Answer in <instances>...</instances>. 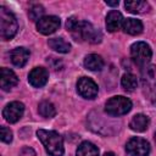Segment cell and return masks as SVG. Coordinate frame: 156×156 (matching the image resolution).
I'll list each match as a JSON object with an SVG mask.
<instances>
[{"instance_id":"cell-27","label":"cell","mask_w":156,"mask_h":156,"mask_svg":"<svg viewBox=\"0 0 156 156\" xmlns=\"http://www.w3.org/2000/svg\"><path fill=\"white\" fill-rule=\"evenodd\" d=\"M105 4L108 5V6H117L118 5V0H116V1H108V0H106Z\"/></svg>"},{"instance_id":"cell-15","label":"cell","mask_w":156,"mask_h":156,"mask_svg":"<svg viewBox=\"0 0 156 156\" xmlns=\"http://www.w3.org/2000/svg\"><path fill=\"white\" fill-rule=\"evenodd\" d=\"M122 28L130 35H138L143 32V23L136 18H127L123 21Z\"/></svg>"},{"instance_id":"cell-23","label":"cell","mask_w":156,"mask_h":156,"mask_svg":"<svg viewBox=\"0 0 156 156\" xmlns=\"http://www.w3.org/2000/svg\"><path fill=\"white\" fill-rule=\"evenodd\" d=\"M43 15H44V7L41 5H33L28 11L29 18L34 22H38L41 17H44Z\"/></svg>"},{"instance_id":"cell-19","label":"cell","mask_w":156,"mask_h":156,"mask_svg":"<svg viewBox=\"0 0 156 156\" xmlns=\"http://www.w3.org/2000/svg\"><path fill=\"white\" fill-rule=\"evenodd\" d=\"M48 45L52 50L61 52V54H66L71 50V44L68 41H66L63 38H51L48 40Z\"/></svg>"},{"instance_id":"cell-4","label":"cell","mask_w":156,"mask_h":156,"mask_svg":"<svg viewBox=\"0 0 156 156\" xmlns=\"http://www.w3.org/2000/svg\"><path fill=\"white\" fill-rule=\"evenodd\" d=\"M18 29V23L15 15L5 6L0 7V35L4 40H10L15 37Z\"/></svg>"},{"instance_id":"cell-7","label":"cell","mask_w":156,"mask_h":156,"mask_svg":"<svg viewBox=\"0 0 156 156\" xmlns=\"http://www.w3.org/2000/svg\"><path fill=\"white\" fill-rule=\"evenodd\" d=\"M126 152L128 156H147L150 154V144L139 136H134L126 144Z\"/></svg>"},{"instance_id":"cell-11","label":"cell","mask_w":156,"mask_h":156,"mask_svg":"<svg viewBox=\"0 0 156 156\" xmlns=\"http://www.w3.org/2000/svg\"><path fill=\"white\" fill-rule=\"evenodd\" d=\"M49 72L44 67H34L28 74V82L34 88H41L46 84Z\"/></svg>"},{"instance_id":"cell-9","label":"cell","mask_w":156,"mask_h":156,"mask_svg":"<svg viewBox=\"0 0 156 156\" xmlns=\"http://www.w3.org/2000/svg\"><path fill=\"white\" fill-rule=\"evenodd\" d=\"M60 24H61V21L57 16H44L37 22V29L41 34L49 35L55 33L60 28Z\"/></svg>"},{"instance_id":"cell-3","label":"cell","mask_w":156,"mask_h":156,"mask_svg":"<svg viewBox=\"0 0 156 156\" xmlns=\"http://www.w3.org/2000/svg\"><path fill=\"white\" fill-rule=\"evenodd\" d=\"M141 87L145 98L156 106V66H145L141 69Z\"/></svg>"},{"instance_id":"cell-24","label":"cell","mask_w":156,"mask_h":156,"mask_svg":"<svg viewBox=\"0 0 156 156\" xmlns=\"http://www.w3.org/2000/svg\"><path fill=\"white\" fill-rule=\"evenodd\" d=\"M1 140L7 144L12 141V132L10 130V128H7L5 126L1 127Z\"/></svg>"},{"instance_id":"cell-22","label":"cell","mask_w":156,"mask_h":156,"mask_svg":"<svg viewBox=\"0 0 156 156\" xmlns=\"http://www.w3.org/2000/svg\"><path fill=\"white\" fill-rule=\"evenodd\" d=\"M38 112L45 118H51L56 115V108L50 101H41L38 106Z\"/></svg>"},{"instance_id":"cell-16","label":"cell","mask_w":156,"mask_h":156,"mask_svg":"<svg viewBox=\"0 0 156 156\" xmlns=\"http://www.w3.org/2000/svg\"><path fill=\"white\" fill-rule=\"evenodd\" d=\"M124 6L132 13H144L150 9L149 2L144 0H127L124 2Z\"/></svg>"},{"instance_id":"cell-17","label":"cell","mask_w":156,"mask_h":156,"mask_svg":"<svg viewBox=\"0 0 156 156\" xmlns=\"http://www.w3.org/2000/svg\"><path fill=\"white\" fill-rule=\"evenodd\" d=\"M149 123H150V121H149L147 116H145L143 113H138L132 118L129 127L134 132H144L149 127Z\"/></svg>"},{"instance_id":"cell-28","label":"cell","mask_w":156,"mask_h":156,"mask_svg":"<svg viewBox=\"0 0 156 156\" xmlns=\"http://www.w3.org/2000/svg\"><path fill=\"white\" fill-rule=\"evenodd\" d=\"M104 156H116V155H115L113 152H105Z\"/></svg>"},{"instance_id":"cell-8","label":"cell","mask_w":156,"mask_h":156,"mask_svg":"<svg viewBox=\"0 0 156 156\" xmlns=\"http://www.w3.org/2000/svg\"><path fill=\"white\" fill-rule=\"evenodd\" d=\"M77 91L78 94L84 99H94L98 95L99 88L96 83L88 77H82L77 82Z\"/></svg>"},{"instance_id":"cell-10","label":"cell","mask_w":156,"mask_h":156,"mask_svg":"<svg viewBox=\"0 0 156 156\" xmlns=\"http://www.w3.org/2000/svg\"><path fill=\"white\" fill-rule=\"evenodd\" d=\"M24 112V105L20 101H12L7 104L2 110V117L9 123H16Z\"/></svg>"},{"instance_id":"cell-12","label":"cell","mask_w":156,"mask_h":156,"mask_svg":"<svg viewBox=\"0 0 156 156\" xmlns=\"http://www.w3.org/2000/svg\"><path fill=\"white\" fill-rule=\"evenodd\" d=\"M0 72H1L0 85H1V89H2V90L9 91L10 89H12L13 87L17 85V83H18V78H17L16 73H15L12 69L6 68V67H2Z\"/></svg>"},{"instance_id":"cell-14","label":"cell","mask_w":156,"mask_h":156,"mask_svg":"<svg viewBox=\"0 0 156 156\" xmlns=\"http://www.w3.org/2000/svg\"><path fill=\"white\" fill-rule=\"evenodd\" d=\"M10 57L16 67H23L29 58V51L26 48H16L10 52Z\"/></svg>"},{"instance_id":"cell-6","label":"cell","mask_w":156,"mask_h":156,"mask_svg":"<svg viewBox=\"0 0 156 156\" xmlns=\"http://www.w3.org/2000/svg\"><path fill=\"white\" fill-rule=\"evenodd\" d=\"M152 51L149 44L145 41H136L130 46V57L139 67H145L151 60Z\"/></svg>"},{"instance_id":"cell-20","label":"cell","mask_w":156,"mask_h":156,"mask_svg":"<svg viewBox=\"0 0 156 156\" xmlns=\"http://www.w3.org/2000/svg\"><path fill=\"white\" fill-rule=\"evenodd\" d=\"M77 156H99V149L90 141H83L76 152Z\"/></svg>"},{"instance_id":"cell-1","label":"cell","mask_w":156,"mask_h":156,"mask_svg":"<svg viewBox=\"0 0 156 156\" xmlns=\"http://www.w3.org/2000/svg\"><path fill=\"white\" fill-rule=\"evenodd\" d=\"M66 28L77 41H89L91 44H98L102 39L101 32L96 29L90 22L79 21L74 16L67 20Z\"/></svg>"},{"instance_id":"cell-2","label":"cell","mask_w":156,"mask_h":156,"mask_svg":"<svg viewBox=\"0 0 156 156\" xmlns=\"http://www.w3.org/2000/svg\"><path fill=\"white\" fill-rule=\"evenodd\" d=\"M37 135L41 141V144L44 145L49 156H63V152H65L63 139L57 132L39 129L37 132Z\"/></svg>"},{"instance_id":"cell-5","label":"cell","mask_w":156,"mask_h":156,"mask_svg":"<svg viewBox=\"0 0 156 156\" xmlns=\"http://www.w3.org/2000/svg\"><path fill=\"white\" fill-rule=\"evenodd\" d=\"M132 110V101L122 95L110 98L105 104V111L107 115L118 117L128 113Z\"/></svg>"},{"instance_id":"cell-26","label":"cell","mask_w":156,"mask_h":156,"mask_svg":"<svg viewBox=\"0 0 156 156\" xmlns=\"http://www.w3.org/2000/svg\"><path fill=\"white\" fill-rule=\"evenodd\" d=\"M20 156H37V155H35V151H34L32 147L24 146V147L20 151Z\"/></svg>"},{"instance_id":"cell-21","label":"cell","mask_w":156,"mask_h":156,"mask_svg":"<svg viewBox=\"0 0 156 156\" xmlns=\"http://www.w3.org/2000/svg\"><path fill=\"white\" fill-rule=\"evenodd\" d=\"M121 84L123 87L124 90L127 91H134L136 85H138V79L134 74L132 73H126L122 76V79H121Z\"/></svg>"},{"instance_id":"cell-25","label":"cell","mask_w":156,"mask_h":156,"mask_svg":"<svg viewBox=\"0 0 156 156\" xmlns=\"http://www.w3.org/2000/svg\"><path fill=\"white\" fill-rule=\"evenodd\" d=\"M48 63L54 68V69H61L62 68V62L60 61V60H56L55 57H50V58H48Z\"/></svg>"},{"instance_id":"cell-18","label":"cell","mask_w":156,"mask_h":156,"mask_svg":"<svg viewBox=\"0 0 156 156\" xmlns=\"http://www.w3.org/2000/svg\"><path fill=\"white\" fill-rule=\"evenodd\" d=\"M104 65H105V62H104L102 57L98 54H90L84 60V66L89 71H101L104 68Z\"/></svg>"},{"instance_id":"cell-29","label":"cell","mask_w":156,"mask_h":156,"mask_svg":"<svg viewBox=\"0 0 156 156\" xmlns=\"http://www.w3.org/2000/svg\"><path fill=\"white\" fill-rule=\"evenodd\" d=\"M155 140H156V132H155Z\"/></svg>"},{"instance_id":"cell-13","label":"cell","mask_w":156,"mask_h":156,"mask_svg":"<svg viewBox=\"0 0 156 156\" xmlns=\"http://www.w3.org/2000/svg\"><path fill=\"white\" fill-rule=\"evenodd\" d=\"M123 16L119 11L112 10L106 16V28L108 32H116L119 29V27L123 23Z\"/></svg>"}]
</instances>
